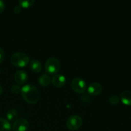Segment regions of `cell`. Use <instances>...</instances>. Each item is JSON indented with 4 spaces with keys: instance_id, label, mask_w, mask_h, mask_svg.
<instances>
[{
    "instance_id": "obj_1",
    "label": "cell",
    "mask_w": 131,
    "mask_h": 131,
    "mask_svg": "<svg viewBox=\"0 0 131 131\" xmlns=\"http://www.w3.org/2000/svg\"><path fill=\"white\" fill-rule=\"evenodd\" d=\"M23 99L29 104H35L39 101L40 94L36 87L31 84H26L21 88Z\"/></svg>"
},
{
    "instance_id": "obj_2",
    "label": "cell",
    "mask_w": 131,
    "mask_h": 131,
    "mask_svg": "<svg viewBox=\"0 0 131 131\" xmlns=\"http://www.w3.org/2000/svg\"><path fill=\"white\" fill-rule=\"evenodd\" d=\"M10 61L13 65L17 67H24L29 63V58L26 54L17 52L12 55Z\"/></svg>"
},
{
    "instance_id": "obj_3",
    "label": "cell",
    "mask_w": 131,
    "mask_h": 131,
    "mask_svg": "<svg viewBox=\"0 0 131 131\" xmlns=\"http://www.w3.org/2000/svg\"><path fill=\"white\" fill-rule=\"evenodd\" d=\"M60 67L61 65L59 60L53 57L47 59L45 63L46 72L51 74H54L58 72L60 70Z\"/></svg>"
},
{
    "instance_id": "obj_4",
    "label": "cell",
    "mask_w": 131,
    "mask_h": 131,
    "mask_svg": "<svg viewBox=\"0 0 131 131\" xmlns=\"http://www.w3.org/2000/svg\"><path fill=\"white\" fill-rule=\"evenodd\" d=\"M83 120L79 115H72L69 116L66 122V125L70 130H77L81 127Z\"/></svg>"
},
{
    "instance_id": "obj_5",
    "label": "cell",
    "mask_w": 131,
    "mask_h": 131,
    "mask_svg": "<svg viewBox=\"0 0 131 131\" xmlns=\"http://www.w3.org/2000/svg\"><path fill=\"white\" fill-rule=\"evenodd\" d=\"M70 86L72 90L77 93H84L86 90V83L81 78H75L72 79Z\"/></svg>"
},
{
    "instance_id": "obj_6",
    "label": "cell",
    "mask_w": 131,
    "mask_h": 131,
    "mask_svg": "<svg viewBox=\"0 0 131 131\" xmlns=\"http://www.w3.org/2000/svg\"><path fill=\"white\" fill-rule=\"evenodd\" d=\"M29 126V122L24 118H19L14 122L12 125L14 131H26Z\"/></svg>"
},
{
    "instance_id": "obj_7",
    "label": "cell",
    "mask_w": 131,
    "mask_h": 131,
    "mask_svg": "<svg viewBox=\"0 0 131 131\" xmlns=\"http://www.w3.org/2000/svg\"><path fill=\"white\" fill-rule=\"evenodd\" d=\"M102 90H103V87L101 85V84L97 82H94L90 84L88 86V94L92 97L97 96L102 93Z\"/></svg>"
},
{
    "instance_id": "obj_8",
    "label": "cell",
    "mask_w": 131,
    "mask_h": 131,
    "mask_svg": "<svg viewBox=\"0 0 131 131\" xmlns=\"http://www.w3.org/2000/svg\"><path fill=\"white\" fill-rule=\"evenodd\" d=\"M51 82L55 87L61 88L66 83V78L62 74H56L52 77Z\"/></svg>"
},
{
    "instance_id": "obj_9",
    "label": "cell",
    "mask_w": 131,
    "mask_h": 131,
    "mask_svg": "<svg viewBox=\"0 0 131 131\" xmlns=\"http://www.w3.org/2000/svg\"><path fill=\"white\" fill-rule=\"evenodd\" d=\"M28 74L24 70H18L15 73L14 79L15 82L19 84H23L25 83L28 80Z\"/></svg>"
},
{
    "instance_id": "obj_10",
    "label": "cell",
    "mask_w": 131,
    "mask_h": 131,
    "mask_svg": "<svg viewBox=\"0 0 131 131\" xmlns=\"http://www.w3.org/2000/svg\"><path fill=\"white\" fill-rule=\"evenodd\" d=\"M120 100L124 104L131 106V91L125 90L120 94Z\"/></svg>"
},
{
    "instance_id": "obj_11",
    "label": "cell",
    "mask_w": 131,
    "mask_h": 131,
    "mask_svg": "<svg viewBox=\"0 0 131 131\" xmlns=\"http://www.w3.org/2000/svg\"><path fill=\"white\" fill-rule=\"evenodd\" d=\"M51 82V79L49 77V75H47V74H42V75L40 76L39 79H38V83L42 86L46 87L47 86H49Z\"/></svg>"
},
{
    "instance_id": "obj_12",
    "label": "cell",
    "mask_w": 131,
    "mask_h": 131,
    "mask_svg": "<svg viewBox=\"0 0 131 131\" xmlns=\"http://www.w3.org/2000/svg\"><path fill=\"white\" fill-rule=\"evenodd\" d=\"M11 125L8 120L0 117V131H11Z\"/></svg>"
},
{
    "instance_id": "obj_13",
    "label": "cell",
    "mask_w": 131,
    "mask_h": 131,
    "mask_svg": "<svg viewBox=\"0 0 131 131\" xmlns=\"http://www.w3.org/2000/svg\"><path fill=\"white\" fill-rule=\"evenodd\" d=\"M31 69L35 72H40L42 70V64L39 61L36 60H33L30 61Z\"/></svg>"
},
{
    "instance_id": "obj_14",
    "label": "cell",
    "mask_w": 131,
    "mask_h": 131,
    "mask_svg": "<svg viewBox=\"0 0 131 131\" xmlns=\"http://www.w3.org/2000/svg\"><path fill=\"white\" fill-rule=\"evenodd\" d=\"M18 113L14 109L9 110L6 114V118L9 121H15L17 119Z\"/></svg>"
},
{
    "instance_id": "obj_15",
    "label": "cell",
    "mask_w": 131,
    "mask_h": 131,
    "mask_svg": "<svg viewBox=\"0 0 131 131\" xmlns=\"http://www.w3.org/2000/svg\"><path fill=\"white\" fill-rule=\"evenodd\" d=\"M19 4V6H21L22 8H27L34 4L35 1L33 0H19L18 1Z\"/></svg>"
},
{
    "instance_id": "obj_16",
    "label": "cell",
    "mask_w": 131,
    "mask_h": 131,
    "mask_svg": "<svg viewBox=\"0 0 131 131\" xmlns=\"http://www.w3.org/2000/svg\"><path fill=\"white\" fill-rule=\"evenodd\" d=\"M109 102L111 104V105H117L120 102V99L118 96L116 95H112L110 97V99H109Z\"/></svg>"
},
{
    "instance_id": "obj_17",
    "label": "cell",
    "mask_w": 131,
    "mask_h": 131,
    "mask_svg": "<svg viewBox=\"0 0 131 131\" xmlns=\"http://www.w3.org/2000/svg\"><path fill=\"white\" fill-rule=\"evenodd\" d=\"M11 92H12V93L14 94H19L20 92H21V88H20L19 85L17 84H14V85L12 86L11 87Z\"/></svg>"
},
{
    "instance_id": "obj_18",
    "label": "cell",
    "mask_w": 131,
    "mask_h": 131,
    "mask_svg": "<svg viewBox=\"0 0 131 131\" xmlns=\"http://www.w3.org/2000/svg\"><path fill=\"white\" fill-rule=\"evenodd\" d=\"M81 100L82 101V102H84V103H89L91 101L90 96L88 94V93H86V94H83L82 95Z\"/></svg>"
},
{
    "instance_id": "obj_19",
    "label": "cell",
    "mask_w": 131,
    "mask_h": 131,
    "mask_svg": "<svg viewBox=\"0 0 131 131\" xmlns=\"http://www.w3.org/2000/svg\"><path fill=\"white\" fill-rule=\"evenodd\" d=\"M4 59H5V52L0 47V64L2 63L3 61H4Z\"/></svg>"
},
{
    "instance_id": "obj_20",
    "label": "cell",
    "mask_w": 131,
    "mask_h": 131,
    "mask_svg": "<svg viewBox=\"0 0 131 131\" xmlns=\"http://www.w3.org/2000/svg\"><path fill=\"white\" fill-rule=\"evenodd\" d=\"M21 11H22V7L19 6V5H17V6H15V7H14V12L15 13V14H19V13L21 12Z\"/></svg>"
},
{
    "instance_id": "obj_21",
    "label": "cell",
    "mask_w": 131,
    "mask_h": 131,
    "mask_svg": "<svg viewBox=\"0 0 131 131\" xmlns=\"http://www.w3.org/2000/svg\"><path fill=\"white\" fill-rule=\"evenodd\" d=\"M5 3H4L3 1H1V0H0V14H1V13L3 12L4 9H5Z\"/></svg>"
},
{
    "instance_id": "obj_22",
    "label": "cell",
    "mask_w": 131,
    "mask_h": 131,
    "mask_svg": "<svg viewBox=\"0 0 131 131\" xmlns=\"http://www.w3.org/2000/svg\"><path fill=\"white\" fill-rule=\"evenodd\" d=\"M2 93H3V87L0 85V95L2 94Z\"/></svg>"
},
{
    "instance_id": "obj_23",
    "label": "cell",
    "mask_w": 131,
    "mask_h": 131,
    "mask_svg": "<svg viewBox=\"0 0 131 131\" xmlns=\"http://www.w3.org/2000/svg\"><path fill=\"white\" fill-rule=\"evenodd\" d=\"M0 72H1V70H0Z\"/></svg>"
}]
</instances>
